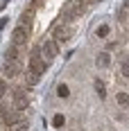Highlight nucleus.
I'll list each match as a JSON object with an SVG mask.
<instances>
[{
	"mask_svg": "<svg viewBox=\"0 0 129 131\" xmlns=\"http://www.w3.org/2000/svg\"><path fill=\"white\" fill-rule=\"evenodd\" d=\"M73 36V29L70 27H57L54 29V43H64Z\"/></svg>",
	"mask_w": 129,
	"mask_h": 131,
	"instance_id": "nucleus-2",
	"label": "nucleus"
},
{
	"mask_svg": "<svg viewBox=\"0 0 129 131\" xmlns=\"http://www.w3.org/2000/svg\"><path fill=\"white\" fill-rule=\"evenodd\" d=\"M16 57H18V45H12L7 50V61H16Z\"/></svg>",
	"mask_w": 129,
	"mask_h": 131,
	"instance_id": "nucleus-9",
	"label": "nucleus"
},
{
	"mask_svg": "<svg viewBox=\"0 0 129 131\" xmlns=\"http://www.w3.org/2000/svg\"><path fill=\"white\" fill-rule=\"evenodd\" d=\"M32 18H34V9H27V12L21 16V25L29 27V25H32Z\"/></svg>",
	"mask_w": 129,
	"mask_h": 131,
	"instance_id": "nucleus-7",
	"label": "nucleus"
},
{
	"mask_svg": "<svg viewBox=\"0 0 129 131\" xmlns=\"http://www.w3.org/2000/svg\"><path fill=\"white\" fill-rule=\"evenodd\" d=\"M109 29H111L109 25H100V27H97V36H106V34H109Z\"/></svg>",
	"mask_w": 129,
	"mask_h": 131,
	"instance_id": "nucleus-12",
	"label": "nucleus"
},
{
	"mask_svg": "<svg viewBox=\"0 0 129 131\" xmlns=\"http://www.w3.org/2000/svg\"><path fill=\"white\" fill-rule=\"evenodd\" d=\"M36 81H39V75H34V72H27V84H29V86H34Z\"/></svg>",
	"mask_w": 129,
	"mask_h": 131,
	"instance_id": "nucleus-11",
	"label": "nucleus"
},
{
	"mask_svg": "<svg viewBox=\"0 0 129 131\" xmlns=\"http://www.w3.org/2000/svg\"><path fill=\"white\" fill-rule=\"evenodd\" d=\"M125 12H127V7L122 5V7H120V14H118V18H120V23H125Z\"/></svg>",
	"mask_w": 129,
	"mask_h": 131,
	"instance_id": "nucleus-14",
	"label": "nucleus"
},
{
	"mask_svg": "<svg viewBox=\"0 0 129 131\" xmlns=\"http://www.w3.org/2000/svg\"><path fill=\"white\" fill-rule=\"evenodd\" d=\"M95 88H97V93H100V97H106V88H104V81H95Z\"/></svg>",
	"mask_w": 129,
	"mask_h": 131,
	"instance_id": "nucleus-10",
	"label": "nucleus"
},
{
	"mask_svg": "<svg viewBox=\"0 0 129 131\" xmlns=\"http://www.w3.org/2000/svg\"><path fill=\"white\" fill-rule=\"evenodd\" d=\"M109 63H111V57L109 54H100L97 57V66L100 68H109Z\"/></svg>",
	"mask_w": 129,
	"mask_h": 131,
	"instance_id": "nucleus-8",
	"label": "nucleus"
},
{
	"mask_svg": "<svg viewBox=\"0 0 129 131\" xmlns=\"http://www.w3.org/2000/svg\"><path fill=\"white\" fill-rule=\"evenodd\" d=\"M57 52H59V50H57V43H54V41H50V43L43 45V54H45V59H54Z\"/></svg>",
	"mask_w": 129,
	"mask_h": 131,
	"instance_id": "nucleus-5",
	"label": "nucleus"
},
{
	"mask_svg": "<svg viewBox=\"0 0 129 131\" xmlns=\"http://www.w3.org/2000/svg\"><path fill=\"white\" fill-rule=\"evenodd\" d=\"M27 32H29V27L18 25V29L14 32V45H18V43H25V41H27Z\"/></svg>",
	"mask_w": 129,
	"mask_h": 131,
	"instance_id": "nucleus-3",
	"label": "nucleus"
},
{
	"mask_svg": "<svg viewBox=\"0 0 129 131\" xmlns=\"http://www.w3.org/2000/svg\"><path fill=\"white\" fill-rule=\"evenodd\" d=\"M118 104H120V106H127V104H129V100H127V95H125V93H120V95H118Z\"/></svg>",
	"mask_w": 129,
	"mask_h": 131,
	"instance_id": "nucleus-13",
	"label": "nucleus"
},
{
	"mask_svg": "<svg viewBox=\"0 0 129 131\" xmlns=\"http://www.w3.org/2000/svg\"><path fill=\"white\" fill-rule=\"evenodd\" d=\"M59 95H64V97H66V95H68V88H66V86H59Z\"/></svg>",
	"mask_w": 129,
	"mask_h": 131,
	"instance_id": "nucleus-15",
	"label": "nucleus"
},
{
	"mask_svg": "<svg viewBox=\"0 0 129 131\" xmlns=\"http://www.w3.org/2000/svg\"><path fill=\"white\" fill-rule=\"evenodd\" d=\"M93 2H97V0H86V5H93Z\"/></svg>",
	"mask_w": 129,
	"mask_h": 131,
	"instance_id": "nucleus-16",
	"label": "nucleus"
},
{
	"mask_svg": "<svg viewBox=\"0 0 129 131\" xmlns=\"http://www.w3.org/2000/svg\"><path fill=\"white\" fill-rule=\"evenodd\" d=\"M9 131H27V122H25L23 118H18V115H16V118L9 122Z\"/></svg>",
	"mask_w": 129,
	"mask_h": 131,
	"instance_id": "nucleus-4",
	"label": "nucleus"
},
{
	"mask_svg": "<svg viewBox=\"0 0 129 131\" xmlns=\"http://www.w3.org/2000/svg\"><path fill=\"white\" fill-rule=\"evenodd\" d=\"M14 100H16V108H25V106H27V97H25V93L16 91V93H14Z\"/></svg>",
	"mask_w": 129,
	"mask_h": 131,
	"instance_id": "nucleus-6",
	"label": "nucleus"
},
{
	"mask_svg": "<svg viewBox=\"0 0 129 131\" xmlns=\"http://www.w3.org/2000/svg\"><path fill=\"white\" fill-rule=\"evenodd\" d=\"M45 68H48V63L45 61H41L39 59V50H34L32 52V59H29V72H34V75H43L45 72Z\"/></svg>",
	"mask_w": 129,
	"mask_h": 131,
	"instance_id": "nucleus-1",
	"label": "nucleus"
}]
</instances>
